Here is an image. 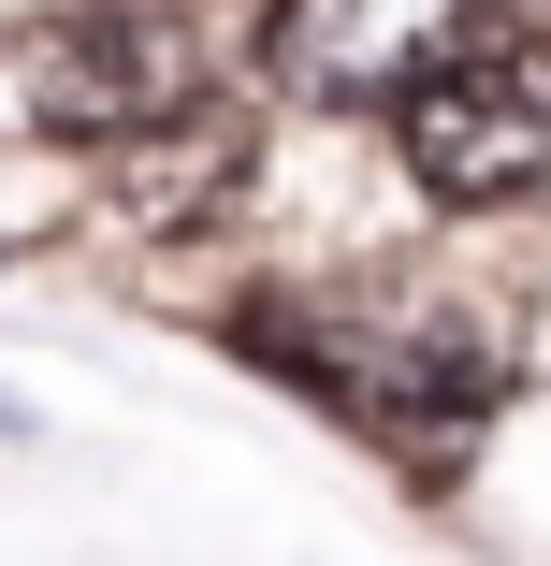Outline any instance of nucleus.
Instances as JSON below:
<instances>
[{
    "label": "nucleus",
    "instance_id": "4",
    "mask_svg": "<svg viewBox=\"0 0 551 566\" xmlns=\"http://www.w3.org/2000/svg\"><path fill=\"white\" fill-rule=\"evenodd\" d=\"M494 0H262V73L319 117H392L421 73H451Z\"/></svg>",
    "mask_w": 551,
    "mask_h": 566
},
{
    "label": "nucleus",
    "instance_id": "6",
    "mask_svg": "<svg viewBox=\"0 0 551 566\" xmlns=\"http://www.w3.org/2000/svg\"><path fill=\"white\" fill-rule=\"evenodd\" d=\"M494 15H508V30H537V44H551V0H494Z\"/></svg>",
    "mask_w": 551,
    "mask_h": 566
},
{
    "label": "nucleus",
    "instance_id": "1",
    "mask_svg": "<svg viewBox=\"0 0 551 566\" xmlns=\"http://www.w3.org/2000/svg\"><path fill=\"white\" fill-rule=\"evenodd\" d=\"M233 349L276 378V392H319L335 421H363L406 480H465V450L494 421V364L465 349V334H435V319H363V305H247L233 319Z\"/></svg>",
    "mask_w": 551,
    "mask_h": 566
},
{
    "label": "nucleus",
    "instance_id": "3",
    "mask_svg": "<svg viewBox=\"0 0 551 566\" xmlns=\"http://www.w3.org/2000/svg\"><path fill=\"white\" fill-rule=\"evenodd\" d=\"M406 132V175L435 203H537L551 189V44L508 30V44H465L451 73H421L392 102Z\"/></svg>",
    "mask_w": 551,
    "mask_h": 566
},
{
    "label": "nucleus",
    "instance_id": "5",
    "mask_svg": "<svg viewBox=\"0 0 551 566\" xmlns=\"http://www.w3.org/2000/svg\"><path fill=\"white\" fill-rule=\"evenodd\" d=\"M102 160H117V175H102V203H117V233H218V218L247 203V175H262V117L203 87V102H174V117L117 132Z\"/></svg>",
    "mask_w": 551,
    "mask_h": 566
},
{
    "label": "nucleus",
    "instance_id": "2",
    "mask_svg": "<svg viewBox=\"0 0 551 566\" xmlns=\"http://www.w3.org/2000/svg\"><path fill=\"white\" fill-rule=\"evenodd\" d=\"M0 102L59 146H117V132L174 117V102H203V30L160 15V0H73L59 30H30L0 59Z\"/></svg>",
    "mask_w": 551,
    "mask_h": 566
}]
</instances>
